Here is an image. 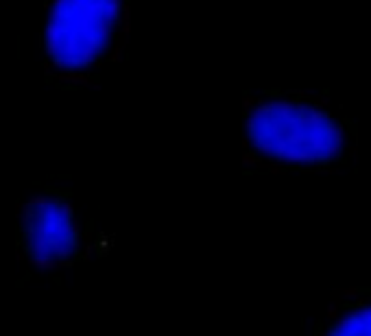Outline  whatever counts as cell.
<instances>
[{
  "label": "cell",
  "mask_w": 371,
  "mask_h": 336,
  "mask_svg": "<svg viewBox=\"0 0 371 336\" xmlns=\"http://www.w3.org/2000/svg\"><path fill=\"white\" fill-rule=\"evenodd\" d=\"M352 147L345 122L330 111L327 94H242L245 171H323L341 162Z\"/></svg>",
  "instance_id": "obj_1"
},
{
  "label": "cell",
  "mask_w": 371,
  "mask_h": 336,
  "mask_svg": "<svg viewBox=\"0 0 371 336\" xmlns=\"http://www.w3.org/2000/svg\"><path fill=\"white\" fill-rule=\"evenodd\" d=\"M131 0H44L39 31L44 81L55 90H96L127 57Z\"/></svg>",
  "instance_id": "obj_2"
},
{
  "label": "cell",
  "mask_w": 371,
  "mask_h": 336,
  "mask_svg": "<svg viewBox=\"0 0 371 336\" xmlns=\"http://www.w3.org/2000/svg\"><path fill=\"white\" fill-rule=\"evenodd\" d=\"M96 247L92 221L66 186H39L16 209V254L29 267L53 273L86 262Z\"/></svg>",
  "instance_id": "obj_3"
},
{
  "label": "cell",
  "mask_w": 371,
  "mask_h": 336,
  "mask_svg": "<svg viewBox=\"0 0 371 336\" xmlns=\"http://www.w3.org/2000/svg\"><path fill=\"white\" fill-rule=\"evenodd\" d=\"M321 336H371V297H359L330 310Z\"/></svg>",
  "instance_id": "obj_4"
}]
</instances>
